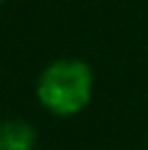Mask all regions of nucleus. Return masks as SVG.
<instances>
[{
  "instance_id": "nucleus-4",
  "label": "nucleus",
  "mask_w": 148,
  "mask_h": 150,
  "mask_svg": "<svg viewBox=\"0 0 148 150\" xmlns=\"http://www.w3.org/2000/svg\"><path fill=\"white\" fill-rule=\"evenodd\" d=\"M146 150H148V148H146Z\"/></svg>"
},
{
  "instance_id": "nucleus-1",
  "label": "nucleus",
  "mask_w": 148,
  "mask_h": 150,
  "mask_svg": "<svg viewBox=\"0 0 148 150\" xmlns=\"http://www.w3.org/2000/svg\"><path fill=\"white\" fill-rule=\"evenodd\" d=\"M40 106L52 116L69 118L82 113L94 96V71L84 59L62 57L42 69L35 84Z\"/></svg>"
},
{
  "instance_id": "nucleus-3",
  "label": "nucleus",
  "mask_w": 148,
  "mask_h": 150,
  "mask_svg": "<svg viewBox=\"0 0 148 150\" xmlns=\"http://www.w3.org/2000/svg\"><path fill=\"white\" fill-rule=\"evenodd\" d=\"M3 3H5V0H0V5H3Z\"/></svg>"
},
{
  "instance_id": "nucleus-2",
  "label": "nucleus",
  "mask_w": 148,
  "mask_h": 150,
  "mask_svg": "<svg viewBox=\"0 0 148 150\" xmlns=\"http://www.w3.org/2000/svg\"><path fill=\"white\" fill-rule=\"evenodd\" d=\"M37 130L25 118H3L0 121V150H35Z\"/></svg>"
}]
</instances>
